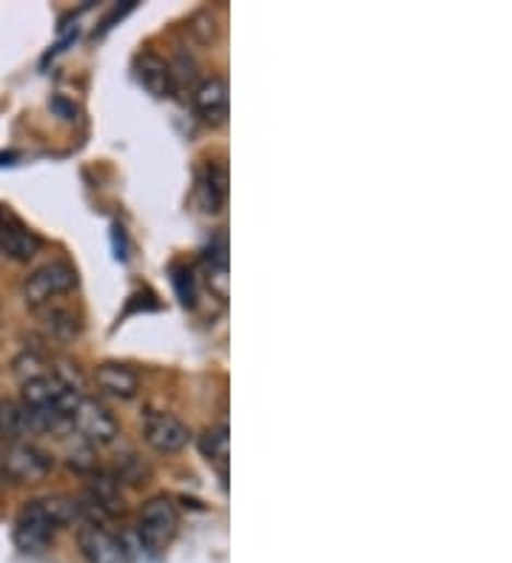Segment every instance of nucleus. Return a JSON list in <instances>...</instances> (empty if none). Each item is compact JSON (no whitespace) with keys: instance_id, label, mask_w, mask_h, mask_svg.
<instances>
[{"instance_id":"6","label":"nucleus","mask_w":512,"mask_h":563,"mask_svg":"<svg viewBox=\"0 0 512 563\" xmlns=\"http://www.w3.org/2000/svg\"><path fill=\"white\" fill-rule=\"evenodd\" d=\"M143 441L157 453H180L191 441V430L171 412L152 410L143 416Z\"/></svg>"},{"instance_id":"4","label":"nucleus","mask_w":512,"mask_h":563,"mask_svg":"<svg viewBox=\"0 0 512 563\" xmlns=\"http://www.w3.org/2000/svg\"><path fill=\"white\" fill-rule=\"evenodd\" d=\"M55 462L51 455L32 444V441H17V444H9L3 458H0V469H3V478L15 481V484H37V481H46V476L51 472Z\"/></svg>"},{"instance_id":"3","label":"nucleus","mask_w":512,"mask_h":563,"mask_svg":"<svg viewBox=\"0 0 512 563\" xmlns=\"http://www.w3.org/2000/svg\"><path fill=\"white\" fill-rule=\"evenodd\" d=\"M74 288H78V271L69 262L58 260L37 267L35 274L23 282V299H26L32 311H40V308L55 304V299L66 297Z\"/></svg>"},{"instance_id":"9","label":"nucleus","mask_w":512,"mask_h":563,"mask_svg":"<svg viewBox=\"0 0 512 563\" xmlns=\"http://www.w3.org/2000/svg\"><path fill=\"white\" fill-rule=\"evenodd\" d=\"M40 248H44L40 237L32 233L21 219L0 214V251L12 256L15 262H29Z\"/></svg>"},{"instance_id":"11","label":"nucleus","mask_w":512,"mask_h":563,"mask_svg":"<svg viewBox=\"0 0 512 563\" xmlns=\"http://www.w3.org/2000/svg\"><path fill=\"white\" fill-rule=\"evenodd\" d=\"M197 200H200V208L205 214L223 211L225 200H228V171H225V166L209 163L202 168L200 182H197Z\"/></svg>"},{"instance_id":"5","label":"nucleus","mask_w":512,"mask_h":563,"mask_svg":"<svg viewBox=\"0 0 512 563\" xmlns=\"http://www.w3.org/2000/svg\"><path fill=\"white\" fill-rule=\"evenodd\" d=\"M72 433L86 441V444H92V447H106V444H115L117 441L120 424H117L109 407H103L100 402L83 396L72 412Z\"/></svg>"},{"instance_id":"10","label":"nucleus","mask_w":512,"mask_h":563,"mask_svg":"<svg viewBox=\"0 0 512 563\" xmlns=\"http://www.w3.org/2000/svg\"><path fill=\"white\" fill-rule=\"evenodd\" d=\"M134 72H138L140 86H143L145 92L159 97V100H163V97H171L174 77H171V65H168L166 60L152 55V51H145V55H140L138 58V63H134Z\"/></svg>"},{"instance_id":"20","label":"nucleus","mask_w":512,"mask_h":563,"mask_svg":"<svg viewBox=\"0 0 512 563\" xmlns=\"http://www.w3.org/2000/svg\"><path fill=\"white\" fill-rule=\"evenodd\" d=\"M191 32L200 37V44H211L217 37V21L211 12H200V15L191 17Z\"/></svg>"},{"instance_id":"1","label":"nucleus","mask_w":512,"mask_h":563,"mask_svg":"<svg viewBox=\"0 0 512 563\" xmlns=\"http://www.w3.org/2000/svg\"><path fill=\"white\" fill-rule=\"evenodd\" d=\"M80 518V504L74 499H66V495H55V499H40L29 501L23 506L21 515L15 520V547L21 552H44L49 549V543L55 541L58 529L69 527Z\"/></svg>"},{"instance_id":"14","label":"nucleus","mask_w":512,"mask_h":563,"mask_svg":"<svg viewBox=\"0 0 512 563\" xmlns=\"http://www.w3.org/2000/svg\"><path fill=\"white\" fill-rule=\"evenodd\" d=\"M200 450L209 458V464L219 472L223 481H228V450H231V435L228 424H214L200 435Z\"/></svg>"},{"instance_id":"17","label":"nucleus","mask_w":512,"mask_h":563,"mask_svg":"<svg viewBox=\"0 0 512 563\" xmlns=\"http://www.w3.org/2000/svg\"><path fill=\"white\" fill-rule=\"evenodd\" d=\"M72 435V447H69V453H66V462H69V467L74 469V472H83V476H88V472H94L97 469V447H92V444H86L83 439H78L74 433Z\"/></svg>"},{"instance_id":"21","label":"nucleus","mask_w":512,"mask_h":563,"mask_svg":"<svg viewBox=\"0 0 512 563\" xmlns=\"http://www.w3.org/2000/svg\"><path fill=\"white\" fill-rule=\"evenodd\" d=\"M0 487H3V469H0Z\"/></svg>"},{"instance_id":"15","label":"nucleus","mask_w":512,"mask_h":563,"mask_svg":"<svg viewBox=\"0 0 512 563\" xmlns=\"http://www.w3.org/2000/svg\"><path fill=\"white\" fill-rule=\"evenodd\" d=\"M46 313V327H49L51 336H58V339H72L80 333V316L72 313L69 308H55V304H46L40 308Z\"/></svg>"},{"instance_id":"16","label":"nucleus","mask_w":512,"mask_h":563,"mask_svg":"<svg viewBox=\"0 0 512 563\" xmlns=\"http://www.w3.org/2000/svg\"><path fill=\"white\" fill-rule=\"evenodd\" d=\"M209 285L217 290V297H228V253H225V239H219L217 248L209 251Z\"/></svg>"},{"instance_id":"8","label":"nucleus","mask_w":512,"mask_h":563,"mask_svg":"<svg viewBox=\"0 0 512 563\" xmlns=\"http://www.w3.org/2000/svg\"><path fill=\"white\" fill-rule=\"evenodd\" d=\"M194 111L202 117V123L223 125L228 120V83L223 77L202 80L191 94Z\"/></svg>"},{"instance_id":"2","label":"nucleus","mask_w":512,"mask_h":563,"mask_svg":"<svg viewBox=\"0 0 512 563\" xmlns=\"http://www.w3.org/2000/svg\"><path fill=\"white\" fill-rule=\"evenodd\" d=\"M177 529H180V510L166 495H157V499H152L140 510L138 541L154 555L171 547V541L177 538Z\"/></svg>"},{"instance_id":"12","label":"nucleus","mask_w":512,"mask_h":563,"mask_svg":"<svg viewBox=\"0 0 512 563\" xmlns=\"http://www.w3.org/2000/svg\"><path fill=\"white\" fill-rule=\"evenodd\" d=\"M94 379H97V384H100L103 391L117 398H134L140 391L138 373L131 368H126V364H117V361L100 364V368L94 370Z\"/></svg>"},{"instance_id":"18","label":"nucleus","mask_w":512,"mask_h":563,"mask_svg":"<svg viewBox=\"0 0 512 563\" xmlns=\"http://www.w3.org/2000/svg\"><path fill=\"white\" fill-rule=\"evenodd\" d=\"M148 476H152V469L145 467V464L138 458V455H126L123 462H120V467H117L115 481H117V484H123V481H129V484L140 487V484H145V481H148Z\"/></svg>"},{"instance_id":"19","label":"nucleus","mask_w":512,"mask_h":563,"mask_svg":"<svg viewBox=\"0 0 512 563\" xmlns=\"http://www.w3.org/2000/svg\"><path fill=\"white\" fill-rule=\"evenodd\" d=\"M174 285H177V294H180L182 304H186V308H194V274H191L188 267H174Z\"/></svg>"},{"instance_id":"13","label":"nucleus","mask_w":512,"mask_h":563,"mask_svg":"<svg viewBox=\"0 0 512 563\" xmlns=\"http://www.w3.org/2000/svg\"><path fill=\"white\" fill-rule=\"evenodd\" d=\"M32 424L29 416L23 410L17 398H0V439L7 444H17V441H29Z\"/></svg>"},{"instance_id":"7","label":"nucleus","mask_w":512,"mask_h":563,"mask_svg":"<svg viewBox=\"0 0 512 563\" xmlns=\"http://www.w3.org/2000/svg\"><path fill=\"white\" fill-rule=\"evenodd\" d=\"M78 547L88 563H131L126 541L100 524H83L78 529Z\"/></svg>"}]
</instances>
